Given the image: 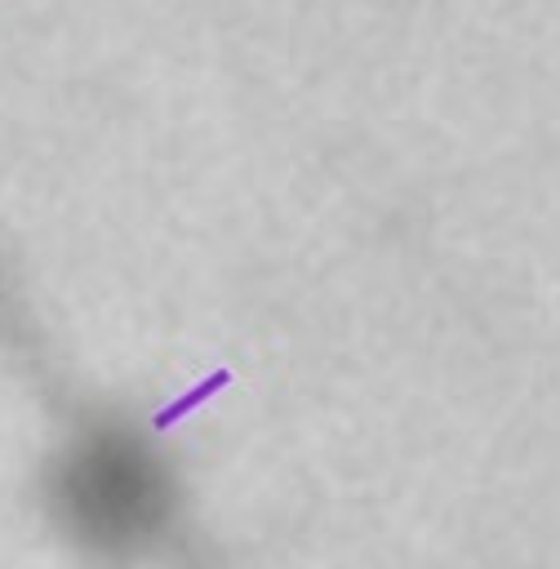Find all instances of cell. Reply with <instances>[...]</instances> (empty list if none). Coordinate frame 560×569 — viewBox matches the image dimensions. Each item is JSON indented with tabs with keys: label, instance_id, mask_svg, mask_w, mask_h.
Masks as SVG:
<instances>
[{
	"label": "cell",
	"instance_id": "obj_1",
	"mask_svg": "<svg viewBox=\"0 0 560 569\" xmlns=\"http://www.w3.org/2000/svg\"><path fill=\"white\" fill-rule=\"evenodd\" d=\"M58 533L98 565L164 556L187 525L173 467L124 422L89 418L44 476Z\"/></svg>",
	"mask_w": 560,
	"mask_h": 569
}]
</instances>
